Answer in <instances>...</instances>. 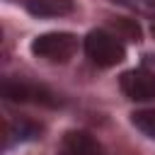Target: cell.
<instances>
[{"label":"cell","mask_w":155,"mask_h":155,"mask_svg":"<svg viewBox=\"0 0 155 155\" xmlns=\"http://www.w3.org/2000/svg\"><path fill=\"white\" fill-rule=\"evenodd\" d=\"M2 94L7 102H19V104H41V107H58L61 99L44 85H34L27 80H5Z\"/></svg>","instance_id":"obj_3"},{"label":"cell","mask_w":155,"mask_h":155,"mask_svg":"<svg viewBox=\"0 0 155 155\" xmlns=\"http://www.w3.org/2000/svg\"><path fill=\"white\" fill-rule=\"evenodd\" d=\"M85 53L97 68H114L126 58V48L114 31L94 29L85 36Z\"/></svg>","instance_id":"obj_1"},{"label":"cell","mask_w":155,"mask_h":155,"mask_svg":"<svg viewBox=\"0 0 155 155\" xmlns=\"http://www.w3.org/2000/svg\"><path fill=\"white\" fill-rule=\"evenodd\" d=\"M128 10H133L136 15H145V17H155V0H114Z\"/></svg>","instance_id":"obj_10"},{"label":"cell","mask_w":155,"mask_h":155,"mask_svg":"<svg viewBox=\"0 0 155 155\" xmlns=\"http://www.w3.org/2000/svg\"><path fill=\"white\" fill-rule=\"evenodd\" d=\"M121 92L133 99V102H150L155 99V73L145 70V68H133L126 70L119 80Z\"/></svg>","instance_id":"obj_4"},{"label":"cell","mask_w":155,"mask_h":155,"mask_svg":"<svg viewBox=\"0 0 155 155\" xmlns=\"http://www.w3.org/2000/svg\"><path fill=\"white\" fill-rule=\"evenodd\" d=\"M27 10L34 17H63L73 12V0H27Z\"/></svg>","instance_id":"obj_6"},{"label":"cell","mask_w":155,"mask_h":155,"mask_svg":"<svg viewBox=\"0 0 155 155\" xmlns=\"http://www.w3.org/2000/svg\"><path fill=\"white\" fill-rule=\"evenodd\" d=\"M39 131H41V126H39V124H34V121H29V119L7 121V140H5V145H7V148H12L15 143L31 140V138H36V136H39Z\"/></svg>","instance_id":"obj_7"},{"label":"cell","mask_w":155,"mask_h":155,"mask_svg":"<svg viewBox=\"0 0 155 155\" xmlns=\"http://www.w3.org/2000/svg\"><path fill=\"white\" fill-rule=\"evenodd\" d=\"M131 124L143 133L148 136L150 140H155V109H138L131 114Z\"/></svg>","instance_id":"obj_8"},{"label":"cell","mask_w":155,"mask_h":155,"mask_svg":"<svg viewBox=\"0 0 155 155\" xmlns=\"http://www.w3.org/2000/svg\"><path fill=\"white\" fill-rule=\"evenodd\" d=\"M114 31L119 39H128V41H138L140 39V27L133 19H116L114 22Z\"/></svg>","instance_id":"obj_9"},{"label":"cell","mask_w":155,"mask_h":155,"mask_svg":"<svg viewBox=\"0 0 155 155\" xmlns=\"http://www.w3.org/2000/svg\"><path fill=\"white\" fill-rule=\"evenodd\" d=\"M56 155H104V150L90 131L73 128V131L63 133V138L56 148Z\"/></svg>","instance_id":"obj_5"},{"label":"cell","mask_w":155,"mask_h":155,"mask_svg":"<svg viewBox=\"0 0 155 155\" xmlns=\"http://www.w3.org/2000/svg\"><path fill=\"white\" fill-rule=\"evenodd\" d=\"M150 34H153V39H155V24H153V29H150Z\"/></svg>","instance_id":"obj_11"},{"label":"cell","mask_w":155,"mask_h":155,"mask_svg":"<svg viewBox=\"0 0 155 155\" xmlns=\"http://www.w3.org/2000/svg\"><path fill=\"white\" fill-rule=\"evenodd\" d=\"M78 51V39L68 31H48L31 41V53L51 61V63H68Z\"/></svg>","instance_id":"obj_2"}]
</instances>
